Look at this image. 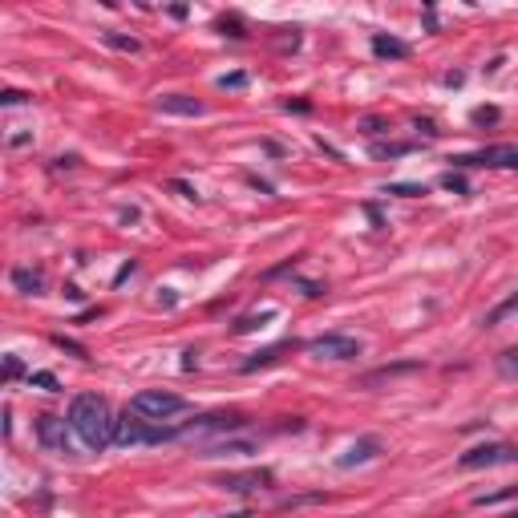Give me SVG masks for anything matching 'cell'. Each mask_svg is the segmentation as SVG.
<instances>
[{
  "label": "cell",
  "mask_w": 518,
  "mask_h": 518,
  "mask_svg": "<svg viewBox=\"0 0 518 518\" xmlns=\"http://www.w3.org/2000/svg\"><path fill=\"white\" fill-rule=\"evenodd\" d=\"M380 450H385V445H380V437H373V433H368V437H356V442L348 445V450H344L341 457H336V466H341V470L365 466V462H373V457H377Z\"/></svg>",
  "instance_id": "obj_10"
},
{
  "label": "cell",
  "mask_w": 518,
  "mask_h": 518,
  "mask_svg": "<svg viewBox=\"0 0 518 518\" xmlns=\"http://www.w3.org/2000/svg\"><path fill=\"white\" fill-rule=\"evenodd\" d=\"M361 126H365V134H385V118H365V122H361Z\"/></svg>",
  "instance_id": "obj_37"
},
{
  "label": "cell",
  "mask_w": 518,
  "mask_h": 518,
  "mask_svg": "<svg viewBox=\"0 0 518 518\" xmlns=\"http://www.w3.org/2000/svg\"><path fill=\"white\" fill-rule=\"evenodd\" d=\"M0 101H4V105H25L29 93H25V89H4V93H0Z\"/></svg>",
  "instance_id": "obj_32"
},
{
  "label": "cell",
  "mask_w": 518,
  "mask_h": 518,
  "mask_svg": "<svg viewBox=\"0 0 518 518\" xmlns=\"http://www.w3.org/2000/svg\"><path fill=\"white\" fill-rule=\"evenodd\" d=\"M498 368H502V377L518 380V348H506V353L498 356Z\"/></svg>",
  "instance_id": "obj_27"
},
{
  "label": "cell",
  "mask_w": 518,
  "mask_h": 518,
  "mask_svg": "<svg viewBox=\"0 0 518 518\" xmlns=\"http://www.w3.org/2000/svg\"><path fill=\"white\" fill-rule=\"evenodd\" d=\"M445 162H450V170H518V146L494 142V146H482L470 154H450Z\"/></svg>",
  "instance_id": "obj_3"
},
{
  "label": "cell",
  "mask_w": 518,
  "mask_h": 518,
  "mask_svg": "<svg viewBox=\"0 0 518 518\" xmlns=\"http://www.w3.org/2000/svg\"><path fill=\"white\" fill-rule=\"evenodd\" d=\"M69 418H53V413H45V418H37V442L49 450V454H73V442H69Z\"/></svg>",
  "instance_id": "obj_8"
},
{
  "label": "cell",
  "mask_w": 518,
  "mask_h": 518,
  "mask_svg": "<svg viewBox=\"0 0 518 518\" xmlns=\"http://www.w3.org/2000/svg\"><path fill=\"white\" fill-rule=\"evenodd\" d=\"M170 190H178L182 199H199V190L190 187V182H182V178H175V182H170Z\"/></svg>",
  "instance_id": "obj_36"
},
{
  "label": "cell",
  "mask_w": 518,
  "mask_h": 518,
  "mask_svg": "<svg viewBox=\"0 0 518 518\" xmlns=\"http://www.w3.org/2000/svg\"><path fill=\"white\" fill-rule=\"evenodd\" d=\"M264 150L271 154V158H284V154H288V150H284V146H279V142H271V138L264 142Z\"/></svg>",
  "instance_id": "obj_39"
},
{
  "label": "cell",
  "mask_w": 518,
  "mask_h": 518,
  "mask_svg": "<svg viewBox=\"0 0 518 518\" xmlns=\"http://www.w3.org/2000/svg\"><path fill=\"white\" fill-rule=\"evenodd\" d=\"M276 316H279L276 308H264V312H252V316H239V320H235V324H231V332H239V336H243V332L267 328V324H271V320H276Z\"/></svg>",
  "instance_id": "obj_16"
},
{
  "label": "cell",
  "mask_w": 518,
  "mask_h": 518,
  "mask_svg": "<svg viewBox=\"0 0 518 518\" xmlns=\"http://www.w3.org/2000/svg\"><path fill=\"white\" fill-rule=\"evenodd\" d=\"M514 486H506V490H498V494H478V498H474V506H494V502H502V498H514Z\"/></svg>",
  "instance_id": "obj_29"
},
{
  "label": "cell",
  "mask_w": 518,
  "mask_h": 518,
  "mask_svg": "<svg viewBox=\"0 0 518 518\" xmlns=\"http://www.w3.org/2000/svg\"><path fill=\"white\" fill-rule=\"evenodd\" d=\"M308 353L320 356V361H356L365 353L356 336H344V332H324L316 341H308Z\"/></svg>",
  "instance_id": "obj_6"
},
{
  "label": "cell",
  "mask_w": 518,
  "mask_h": 518,
  "mask_svg": "<svg viewBox=\"0 0 518 518\" xmlns=\"http://www.w3.org/2000/svg\"><path fill=\"white\" fill-rule=\"evenodd\" d=\"M182 409H187V401L178 393H166V389H142L130 397V413H138L146 421H166V418H175V413H182Z\"/></svg>",
  "instance_id": "obj_4"
},
{
  "label": "cell",
  "mask_w": 518,
  "mask_h": 518,
  "mask_svg": "<svg viewBox=\"0 0 518 518\" xmlns=\"http://www.w3.org/2000/svg\"><path fill=\"white\" fill-rule=\"evenodd\" d=\"M373 53H377L380 61H405L409 57V45L405 41H397V37H385V33H373Z\"/></svg>",
  "instance_id": "obj_14"
},
{
  "label": "cell",
  "mask_w": 518,
  "mask_h": 518,
  "mask_svg": "<svg viewBox=\"0 0 518 518\" xmlns=\"http://www.w3.org/2000/svg\"><path fill=\"white\" fill-rule=\"evenodd\" d=\"M227 454H255L252 442H215L202 450V457H227Z\"/></svg>",
  "instance_id": "obj_18"
},
{
  "label": "cell",
  "mask_w": 518,
  "mask_h": 518,
  "mask_svg": "<svg viewBox=\"0 0 518 518\" xmlns=\"http://www.w3.org/2000/svg\"><path fill=\"white\" fill-rule=\"evenodd\" d=\"M421 361H397V365H380L373 368V373H365L361 377V389H373V385H380V380H389V377H401V373H418Z\"/></svg>",
  "instance_id": "obj_13"
},
{
  "label": "cell",
  "mask_w": 518,
  "mask_h": 518,
  "mask_svg": "<svg viewBox=\"0 0 518 518\" xmlns=\"http://www.w3.org/2000/svg\"><path fill=\"white\" fill-rule=\"evenodd\" d=\"M418 150V142H373V158H405V154Z\"/></svg>",
  "instance_id": "obj_17"
},
{
  "label": "cell",
  "mask_w": 518,
  "mask_h": 518,
  "mask_svg": "<svg viewBox=\"0 0 518 518\" xmlns=\"http://www.w3.org/2000/svg\"><path fill=\"white\" fill-rule=\"evenodd\" d=\"M291 348H296V341H279V344H271V348H259L255 356H247V361L239 365V373H259V368L276 365L279 356H284V353H291Z\"/></svg>",
  "instance_id": "obj_12"
},
{
  "label": "cell",
  "mask_w": 518,
  "mask_h": 518,
  "mask_svg": "<svg viewBox=\"0 0 518 518\" xmlns=\"http://www.w3.org/2000/svg\"><path fill=\"white\" fill-rule=\"evenodd\" d=\"M219 33H223V37H231V41H247V29H243V16L239 13L223 16V21H219Z\"/></svg>",
  "instance_id": "obj_20"
},
{
  "label": "cell",
  "mask_w": 518,
  "mask_h": 518,
  "mask_svg": "<svg viewBox=\"0 0 518 518\" xmlns=\"http://www.w3.org/2000/svg\"><path fill=\"white\" fill-rule=\"evenodd\" d=\"M69 425H73L77 442L101 454L114 445V430H118V418L110 413V401L101 393H77L73 405H69Z\"/></svg>",
  "instance_id": "obj_1"
},
{
  "label": "cell",
  "mask_w": 518,
  "mask_h": 518,
  "mask_svg": "<svg viewBox=\"0 0 518 518\" xmlns=\"http://www.w3.org/2000/svg\"><path fill=\"white\" fill-rule=\"evenodd\" d=\"M13 288L21 291V296H37V291L45 288V276H41L37 267H13Z\"/></svg>",
  "instance_id": "obj_15"
},
{
  "label": "cell",
  "mask_w": 518,
  "mask_h": 518,
  "mask_svg": "<svg viewBox=\"0 0 518 518\" xmlns=\"http://www.w3.org/2000/svg\"><path fill=\"white\" fill-rule=\"evenodd\" d=\"M247 86V73H223L219 77V89H243Z\"/></svg>",
  "instance_id": "obj_31"
},
{
  "label": "cell",
  "mask_w": 518,
  "mask_h": 518,
  "mask_svg": "<svg viewBox=\"0 0 518 518\" xmlns=\"http://www.w3.org/2000/svg\"><path fill=\"white\" fill-rule=\"evenodd\" d=\"M442 187L454 190V195H470V178L462 175V170H445V175H442Z\"/></svg>",
  "instance_id": "obj_24"
},
{
  "label": "cell",
  "mask_w": 518,
  "mask_h": 518,
  "mask_svg": "<svg viewBox=\"0 0 518 518\" xmlns=\"http://www.w3.org/2000/svg\"><path fill=\"white\" fill-rule=\"evenodd\" d=\"M365 215L373 219V227H385V219H380V211L373 207V202H365Z\"/></svg>",
  "instance_id": "obj_38"
},
{
  "label": "cell",
  "mask_w": 518,
  "mask_h": 518,
  "mask_svg": "<svg viewBox=\"0 0 518 518\" xmlns=\"http://www.w3.org/2000/svg\"><path fill=\"white\" fill-rule=\"evenodd\" d=\"M284 110H288V114H312V101H304V98H296V101H284Z\"/></svg>",
  "instance_id": "obj_35"
},
{
  "label": "cell",
  "mask_w": 518,
  "mask_h": 518,
  "mask_svg": "<svg viewBox=\"0 0 518 518\" xmlns=\"http://www.w3.org/2000/svg\"><path fill=\"white\" fill-rule=\"evenodd\" d=\"M158 110H162V114H175V118H202L207 114V105L187 98V93H162V98H158Z\"/></svg>",
  "instance_id": "obj_11"
},
{
  "label": "cell",
  "mask_w": 518,
  "mask_h": 518,
  "mask_svg": "<svg viewBox=\"0 0 518 518\" xmlns=\"http://www.w3.org/2000/svg\"><path fill=\"white\" fill-rule=\"evenodd\" d=\"M502 518H518V510H510V514H502Z\"/></svg>",
  "instance_id": "obj_41"
},
{
  "label": "cell",
  "mask_w": 518,
  "mask_h": 518,
  "mask_svg": "<svg viewBox=\"0 0 518 518\" xmlns=\"http://www.w3.org/2000/svg\"><path fill=\"white\" fill-rule=\"evenodd\" d=\"M312 502H328V494L316 490V494H296V498H284L279 510H300V506H312Z\"/></svg>",
  "instance_id": "obj_21"
},
{
  "label": "cell",
  "mask_w": 518,
  "mask_h": 518,
  "mask_svg": "<svg viewBox=\"0 0 518 518\" xmlns=\"http://www.w3.org/2000/svg\"><path fill=\"white\" fill-rule=\"evenodd\" d=\"M178 437H182V430L162 425V421H146V418H138V413H130V409L118 418V430H114V445H126V450H134V445L178 442Z\"/></svg>",
  "instance_id": "obj_2"
},
{
  "label": "cell",
  "mask_w": 518,
  "mask_h": 518,
  "mask_svg": "<svg viewBox=\"0 0 518 518\" xmlns=\"http://www.w3.org/2000/svg\"><path fill=\"white\" fill-rule=\"evenodd\" d=\"M276 482V474L271 470H231V474H223V478H215V486L219 490H227V494H259V490H267Z\"/></svg>",
  "instance_id": "obj_9"
},
{
  "label": "cell",
  "mask_w": 518,
  "mask_h": 518,
  "mask_svg": "<svg viewBox=\"0 0 518 518\" xmlns=\"http://www.w3.org/2000/svg\"><path fill=\"white\" fill-rule=\"evenodd\" d=\"M300 291L308 296V300H320V296H324L328 288H324V284H312V279H300Z\"/></svg>",
  "instance_id": "obj_34"
},
{
  "label": "cell",
  "mask_w": 518,
  "mask_h": 518,
  "mask_svg": "<svg viewBox=\"0 0 518 518\" xmlns=\"http://www.w3.org/2000/svg\"><path fill=\"white\" fill-rule=\"evenodd\" d=\"M385 195H401V199H418V195H425V187H421V182H389V187H385Z\"/></svg>",
  "instance_id": "obj_25"
},
{
  "label": "cell",
  "mask_w": 518,
  "mask_h": 518,
  "mask_svg": "<svg viewBox=\"0 0 518 518\" xmlns=\"http://www.w3.org/2000/svg\"><path fill=\"white\" fill-rule=\"evenodd\" d=\"M247 425V418L243 413H235V409H219V413H202V418H195L190 425H182V437H207V433H235Z\"/></svg>",
  "instance_id": "obj_7"
},
{
  "label": "cell",
  "mask_w": 518,
  "mask_h": 518,
  "mask_svg": "<svg viewBox=\"0 0 518 518\" xmlns=\"http://www.w3.org/2000/svg\"><path fill=\"white\" fill-rule=\"evenodd\" d=\"M413 126H418L421 134H425V138H437V134H442V130H437V122H433V118H413Z\"/></svg>",
  "instance_id": "obj_33"
},
{
  "label": "cell",
  "mask_w": 518,
  "mask_h": 518,
  "mask_svg": "<svg viewBox=\"0 0 518 518\" xmlns=\"http://www.w3.org/2000/svg\"><path fill=\"white\" fill-rule=\"evenodd\" d=\"M518 462V445L514 442H482L474 450L457 457L462 470H490V466H514Z\"/></svg>",
  "instance_id": "obj_5"
},
{
  "label": "cell",
  "mask_w": 518,
  "mask_h": 518,
  "mask_svg": "<svg viewBox=\"0 0 518 518\" xmlns=\"http://www.w3.org/2000/svg\"><path fill=\"white\" fill-rule=\"evenodd\" d=\"M498 118H502V110H494V105H478V110L470 114V122H474V126H494Z\"/></svg>",
  "instance_id": "obj_26"
},
{
  "label": "cell",
  "mask_w": 518,
  "mask_h": 518,
  "mask_svg": "<svg viewBox=\"0 0 518 518\" xmlns=\"http://www.w3.org/2000/svg\"><path fill=\"white\" fill-rule=\"evenodd\" d=\"M101 41H105L110 49H118V53H138L142 49L138 37H126V33H114V29H105V33H101Z\"/></svg>",
  "instance_id": "obj_19"
},
{
  "label": "cell",
  "mask_w": 518,
  "mask_h": 518,
  "mask_svg": "<svg viewBox=\"0 0 518 518\" xmlns=\"http://www.w3.org/2000/svg\"><path fill=\"white\" fill-rule=\"evenodd\" d=\"M53 344H57V348H65V353H73L77 361H89V348H86V344L69 341V336H61V332H57V336H53Z\"/></svg>",
  "instance_id": "obj_28"
},
{
  "label": "cell",
  "mask_w": 518,
  "mask_h": 518,
  "mask_svg": "<svg viewBox=\"0 0 518 518\" xmlns=\"http://www.w3.org/2000/svg\"><path fill=\"white\" fill-rule=\"evenodd\" d=\"M510 312H518V291H514V296H506V300L498 304L494 312H486V324H502V320L510 316Z\"/></svg>",
  "instance_id": "obj_23"
},
{
  "label": "cell",
  "mask_w": 518,
  "mask_h": 518,
  "mask_svg": "<svg viewBox=\"0 0 518 518\" xmlns=\"http://www.w3.org/2000/svg\"><path fill=\"white\" fill-rule=\"evenodd\" d=\"M25 377V365H21V356H4V380H16Z\"/></svg>",
  "instance_id": "obj_30"
},
{
  "label": "cell",
  "mask_w": 518,
  "mask_h": 518,
  "mask_svg": "<svg viewBox=\"0 0 518 518\" xmlns=\"http://www.w3.org/2000/svg\"><path fill=\"white\" fill-rule=\"evenodd\" d=\"M29 389H45V393H61V380L53 377V373H29Z\"/></svg>",
  "instance_id": "obj_22"
},
{
  "label": "cell",
  "mask_w": 518,
  "mask_h": 518,
  "mask_svg": "<svg viewBox=\"0 0 518 518\" xmlns=\"http://www.w3.org/2000/svg\"><path fill=\"white\" fill-rule=\"evenodd\" d=\"M223 518H252L247 510H235V514H223Z\"/></svg>",
  "instance_id": "obj_40"
}]
</instances>
